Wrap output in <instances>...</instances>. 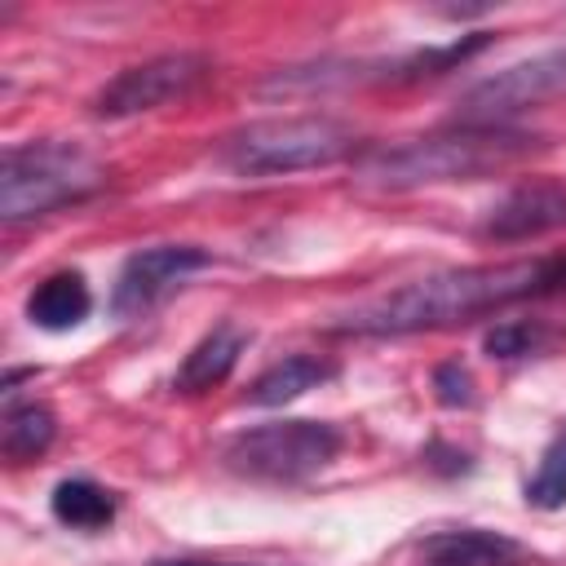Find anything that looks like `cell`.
Segmentation results:
<instances>
[{"label":"cell","instance_id":"30bf717a","mask_svg":"<svg viewBox=\"0 0 566 566\" xmlns=\"http://www.w3.org/2000/svg\"><path fill=\"white\" fill-rule=\"evenodd\" d=\"M407 566H535V553L504 531L451 526L407 544Z\"/></svg>","mask_w":566,"mask_h":566},{"label":"cell","instance_id":"4fadbf2b","mask_svg":"<svg viewBox=\"0 0 566 566\" xmlns=\"http://www.w3.org/2000/svg\"><path fill=\"white\" fill-rule=\"evenodd\" d=\"M336 363L332 358H318V354H292L274 367H265L252 385H248V402L252 407H283V402H296L301 394L336 380Z\"/></svg>","mask_w":566,"mask_h":566},{"label":"cell","instance_id":"52a82bcc","mask_svg":"<svg viewBox=\"0 0 566 566\" xmlns=\"http://www.w3.org/2000/svg\"><path fill=\"white\" fill-rule=\"evenodd\" d=\"M212 75V57L195 53V49H172V53H155L146 62L124 66L115 80H106L93 97V115L97 119H133L146 111H159L186 93H195L203 80Z\"/></svg>","mask_w":566,"mask_h":566},{"label":"cell","instance_id":"277c9868","mask_svg":"<svg viewBox=\"0 0 566 566\" xmlns=\"http://www.w3.org/2000/svg\"><path fill=\"white\" fill-rule=\"evenodd\" d=\"M106 186V168L80 146L62 137L4 146L0 159V217L9 226L49 217L66 203H84Z\"/></svg>","mask_w":566,"mask_h":566},{"label":"cell","instance_id":"3957f363","mask_svg":"<svg viewBox=\"0 0 566 566\" xmlns=\"http://www.w3.org/2000/svg\"><path fill=\"white\" fill-rule=\"evenodd\" d=\"M363 150V133L332 115H283L234 128L217 159L239 177H283L305 168H332Z\"/></svg>","mask_w":566,"mask_h":566},{"label":"cell","instance_id":"7c38bea8","mask_svg":"<svg viewBox=\"0 0 566 566\" xmlns=\"http://www.w3.org/2000/svg\"><path fill=\"white\" fill-rule=\"evenodd\" d=\"M88 310H93V292L80 270H57L40 279L27 296V318L44 332H71L88 318Z\"/></svg>","mask_w":566,"mask_h":566},{"label":"cell","instance_id":"7a4b0ae2","mask_svg":"<svg viewBox=\"0 0 566 566\" xmlns=\"http://www.w3.org/2000/svg\"><path fill=\"white\" fill-rule=\"evenodd\" d=\"M544 142L526 128L513 124H451L429 137H411L389 150H371L358 164V186L380 190V195H402L420 186H442V181H478L491 177L526 155H535Z\"/></svg>","mask_w":566,"mask_h":566},{"label":"cell","instance_id":"6da1fadb","mask_svg":"<svg viewBox=\"0 0 566 566\" xmlns=\"http://www.w3.org/2000/svg\"><path fill=\"white\" fill-rule=\"evenodd\" d=\"M566 287V252L553 256H526V261H500V265H460V270H433L424 279H411L394 292H380L371 301H358L340 310L327 332L332 336H411V332H438L455 323H473L482 314L509 310L531 296H548Z\"/></svg>","mask_w":566,"mask_h":566},{"label":"cell","instance_id":"d6986e66","mask_svg":"<svg viewBox=\"0 0 566 566\" xmlns=\"http://www.w3.org/2000/svg\"><path fill=\"white\" fill-rule=\"evenodd\" d=\"M155 566H234V562H155Z\"/></svg>","mask_w":566,"mask_h":566},{"label":"cell","instance_id":"9a60e30c","mask_svg":"<svg viewBox=\"0 0 566 566\" xmlns=\"http://www.w3.org/2000/svg\"><path fill=\"white\" fill-rule=\"evenodd\" d=\"M57 438V416L44 407V402H22V407H9L4 420H0V451L4 460L22 464V460H35L53 447Z\"/></svg>","mask_w":566,"mask_h":566},{"label":"cell","instance_id":"ba28073f","mask_svg":"<svg viewBox=\"0 0 566 566\" xmlns=\"http://www.w3.org/2000/svg\"><path fill=\"white\" fill-rule=\"evenodd\" d=\"M212 265V252L199 243H150L124 256L115 283H111V314L115 318H137L150 305H159L186 274Z\"/></svg>","mask_w":566,"mask_h":566},{"label":"cell","instance_id":"8992f818","mask_svg":"<svg viewBox=\"0 0 566 566\" xmlns=\"http://www.w3.org/2000/svg\"><path fill=\"white\" fill-rule=\"evenodd\" d=\"M553 97H566V44L469 84L455 97V124H513L522 111H535Z\"/></svg>","mask_w":566,"mask_h":566},{"label":"cell","instance_id":"5bb4252c","mask_svg":"<svg viewBox=\"0 0 566 566\" xmlns=\"http://www.w3.org/2000/svg\"><path fill=\"white\" fill-rule=\"evenodd\" d=\"M49 509L62 526H75V531H102L115 522V495L93 478H62L49 495Z\"/></svg>","mask_w":566,"mask_h":566},{"label":"cell","instance_id":"8fae6325","mask_svg":"<svg viewBox=\"0 0 566 566\" xmlns=\"http://www.w3.org/2000/svg\"><path fill=\"white\" fill-rule=\"evenodd\" d=\"M248 340H252V332H248L243 323H234V318L212 323V327L190 345V354L181 358V367H177V376H172V389H177V394H208V389L226 385V376L239 367Z\"/></svg>","mask_w":566,"mask_h":566},{"label":"cell","instance_id":"5b68a950","mask_svg":"<svg viewBox=\"0 0 566 566\" xmlns=\"http://www.w3.org/2000/svg\"><path fill=\"white\" fill-rule=\"evenodd\" d=\"M345 447V433L332 420H270L234 433L221 447V464L248 482L296 486L323 473Z\"/></svg>","mask_w":566,"mask_h":566},{"label":"cell","instance_id":"ac0fdd59","mask_svg":"<svg viewBox=\"0 0 566 566\" xmlns=\"http://www.w3.org/2000/svg\"><path fill=\"white\" fill-rule=\"evenodd\" d=\"M433 389H438V402L447 407H469L473 402V376L464 363H442L433 371Z\"/></svg>","mask_w":566,"mask_h":566},{"label":"cell","instance_id":"9c48e42d","mask_svg":"<svg viewBox=\"0 0 566 566\" xmlns=\"http://www.w3.org/2000/svg\"><path fill=\"white\" fill-rule=\"evenodd\" d=\"M566 226V186L557 181H522L513 186L504 199H495L482 221H478V239L486 243H522V239H539L548 230Z\"/></svg>","mask_w":566,"mask_h":566},{"label":"cell","instance_id":"e0dca14e","mask_svg":"<svg viewBox=\"0 0 566 566\" xmlns=\"http://www.w3.org/2000/svg\"><path fill=\"white\" fill-rule=\"evenodd\" d=\"M553 340V332L535 318H509V323H495L486 336H482V349L491 358H531V354H544Z\"/></svg>","mask_w":566,"mask_h":566},{"label":"cell","instance_id":"2e32d148","mask_svg":"<svg viewBox=\"0 0 566 566\" xmlns=\"http://www.w3.org/2000/svg\"><path fill=\"white\" fill-rule=\"evenodd\" d=\"M526 504L531 509H562L566 504V424L539 451V464L526 478Z\"/></svg>","mask_w":566,"mask_h":566}]
</instances>
